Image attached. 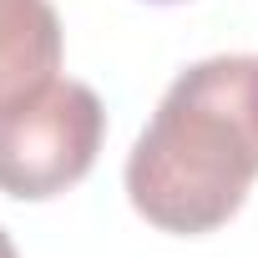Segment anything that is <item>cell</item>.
Segmentation results:
<instances>
[{
    "mask_svg": "<svg viewBox=\"0 0 258 258\" xmlns=\"http://www.w3.org/2000/svg\"><path fill=\"white\" fill-rule=\"evenodd\" d=\"M258 56H208L187 66L126 157L132 208L177 238L223 228L258 182Z\"/></svg>",
    "mask_w": 258,
    "mask_h": 258,
    "instance_id": "cell-1",
    "label": "cell"
},
{
    "mask_svg": "<svg viewBox=\"0 0 258 258\" xmlns=\"http://www.w3.org/2000/svg\"><path fill=\"white\" fill-rule=\"evenodd\" d=\"M61 71V16L51 0H0V116Z\"/></svg>",
    "mask_w": 258,
    "mask_h": 258,
    "instance_id": "cell-3",
    "label": "cell"
},
{
    "mask_svg": "<svg viewBox=\"0 0 258 258\" xmlns=\"http://www.w3.org/2000/svg\"><path fill=\"white\" fill-rule=\"evenodd\" d=\"M253 116H258V71H253Z\"/></svg>",
    "mask_w": 258,
    "mask_h": 258,
    "instance_id": "cell-5",
    "label": "cell"
},
{
    "mask_svg": "<svg viewBox=\"0 0 258 258\" xmlns=\"http://www.w3.org/2000/svg\"><path fill=\"white\" fill-rule=\"evenodd\" d=\"M106 137V106L86 81H51L0 116V192L46 203L76 187Z\"/></svg>",
    "mask_w": 258,
    "mask_h": 258,
    "instance_id": "cell-2",
    "label": "cell"
},
{
    "mask_svg": "<svg viewBox=\"0 0 258 258\" xmlns=\"http://www.w3.org/2000/svg\"><path fill=\"white\" fill-rule=\"evenodd\" d=\"M152 6H177V0H152Z\"/></svg>",
    "mask_w": 258,
    "mask_h": 258,
    "instance_id": "cell-6",
    "label": "cell"
},
{
    "mask_svg": "<svg viewBox=\"0 0 258 258\" xmlns=\"http://www.w3.org/2000/svg\"><path fill=\"white\" fill-rule=\"evenodd\" d=\"M0 258H21V253H16V243H11V233H6V228H0Z\"/></svg>",
    "mask_w": 258,
    "mask_h": 258,
    "instance_id": "cell-4",
    "label": "cell"
}]
</instances>
